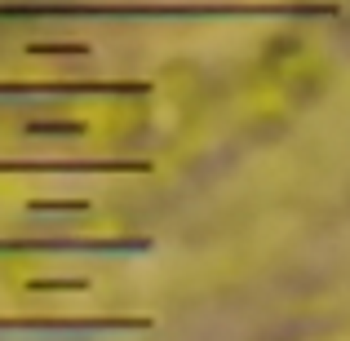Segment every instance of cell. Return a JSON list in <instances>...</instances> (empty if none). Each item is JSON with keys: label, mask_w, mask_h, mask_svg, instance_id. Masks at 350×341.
<instances>
[{"label": "cell", "mask_w": 350, "mask_h": 341, "mask_svg": "<svg viewBox=\"0 0 350 341\" xmlns=\"http://www.w3.org/2000/svg\"><path fill=\"white\" fill-rule=\"evenodd\" d=\"M49 14H124V18H208V14H337V5H0V18Z\"/></svg>", "instance_id": "6da1fadb"}, {"label": "cell", "mask_w": 350, "mask_h": 341, "mask_svg": "<svg viewBox=\"0 0 350 341\" xmlns=\"http://www.w3.org/2000/svg\"><path fill=\"white\" fill-rule=\"evenodd\" d=\"M151 239H0V253H146Z\"/></svg>", "instance_id": "7a4b0ae2"}, {"label": "cell", "mask_w": 350, "mask_h": 341, "mask_svg": "<svg viewBox=\"0 0 350 341\" xmlns=\"http://www.w3.org/2000/svg\"><path fill=\"white\" fill-rule=\"evenodd\" d=\"M0 173H151L146 160H0Z\"/></svg>", "instance_id": "3957f363"}, {"label": "cell", "mask_w": 350, "mask_h": 341, "mask_svg": "<svg viewBox=\"0 0 350 341\" xmlns=\"http://www.w3.org/2000/svg\"><path fill=\"white\" fill-rule=\"evenodd\" d=\"M0 94H98V98H146V94H151V85H146V80H111V85H103V80H85V85H71V80L27 85V80H18V85H0Z\"/></svg>", "instance_id": "277c9868"}, {"label": "cell", "mask_w": 350, "mask_h": 341, "mask_svg": "<svg viewBox=\"0 0 350 341\" xmlns=\"http://www.w3.org/2000/svg\"><path fill=\"white\" fill-rule=\"evenodd\" d=\"M31 213H85V200H31Z\"/></svg>", "instance_id": "5b68a950"}, {"label": "cell", "mask_w": 350, "mask_h": 341, "mask_svg": "<svg viewBox=\"0 0 350 341\" xmlns=\"http://www.w3.org/2000/svg\"><path fill=\"white\" fill-rule=\"evenodd\" d=\"M27 133H85V124H76V120H67V124H44V120H36V124H27Z\"/></svg>", "instance_id": "8992f818"}, {"label": "cell", "mask_w": 350, "mask_h": 341, "mask_svg": "<svg viewBox=\"0 0 350 341\" xmlns=\"http://www.w3.org/2000/svg\"><path fill=\"white\" fill-rule=\"evenodd\" d=\"M27 53H89V44H27Z\"/></svg>", "instance_id": "52a82bcc"}]
</instances>
